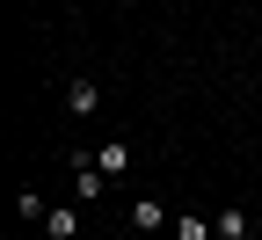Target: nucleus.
I'll use <instances>...</instances> for the list:
<instances>
[{
    "label": "nucleus",
    "mask_w": 262,
    "mask_h": 240,
    "mask_svg": "<svg viewBox=\"0 0 262 240\" xmlns=\"http://www.w3.org/2000/svg\"><path fill=\"white\" fill-rule=\"evenodd\" d=\"M102 189H110V175H102V160H95V153H73V197H80V204H95Z\"/></svg>",
    "instance_id": "nucleus-1"
},
{
    "label": "nucleus",
    "mask_w": 262,
    "mask_h": 240,
    "mask_svg": "<svg viewBox=\"0 0 262 240\" xmlns=\"http://www.w3.org/2000/svg\"><path fill=\"white\" fill-rule=\"evenodd\" d=\"M66 110H73V117H95V110H102V80H73V88H66Z\"/></svg>",
    "instance_id": "nucleus-2"
},
{
    "label": "nucleus",
    "mask_w": 262,
    "mask_h": 240,
    "mask_svg": "<svg viewBox=\"0 0 262 240\" xmlns=\"http://www.w3.org/2000/svg\"><path fill=\"white\" fill-rule=\"evenodd\" d=\"M131 233H168V211L153 197H131Z\"/></svg>",
    "instance_id": "nucleus-3"
},
{
    "label": "nucleus",
    "mask_w": 262,
    "mask_h": 240,
    "mask_svg": "<svg viewBox=\"0 0 262 240\" xmlns=\"http://www.w3.org/2000/svg\"><path fill=\"white\" fill-rule=\"evenodd\" d=\"M44 240H80V219H73V204H51V211H44Z\"/></svg>",
    "instance_id": "nucleus-4"
},
{
    "label": "nucleus",
    "mask_w": 262,
    "mask_h": 240,
    "mask_svg": "<svg viewBox=\"0 0 262 240\" xmlns=\"http://www.w3.org/2000/svg\"><path fill=\"white\" fill-rule=\"evenodd\" d=\"M95 160H102V175H110V182H117V175H131V146H124V139H110Z\"/></svg>",
    "instance_id": "nucleus-5"
},
{
    "label": "nucleus",
    "mask_w": 262,
    "mask_h": 240,
    "mask_svg": "<svg viewBox=\"0 0 262 240\" xmlns=\"http://www.w3.org/2000/svg\"><path fill=\"white\" fill-rule=\"evenodd\" d=\"M211 226H219V240H248V211H241V204H226Z\"/></svg>",
    "instance_id": "nucleus-6"
},
{
    "label": "nucleus",
    "mask_w": 262,
    "mask_h": 240,
    "mask_svg": "<svg viewBox=\"0 0 262 240\" xmlns=\"http://www.w3.org/2000/svg\"><path fill=\"white\" fill-rule=\"evenodd\" d=\"M175 240H219V226L196 219V211H182V219H175Z\"/></svg>",
    "instance_id": "nucleus-7"
},
{
    "label": "nucleus",
    "mask_w": 262,
    "mask_h": 240,
    "mask_svg": "<svg viewBox=\"0 0 262 240\" xmlns=\"http://www.w3.org/2000/svg\"><path fill=\"white\" fill-rule=\"evenodd\" d=\"M15 211H22V219H29V226H44V211H51V204H44V197H37V189H22V197H15Z\"/></svg>",
    "instance_id": "nucleus-8"
}]
</instances>
